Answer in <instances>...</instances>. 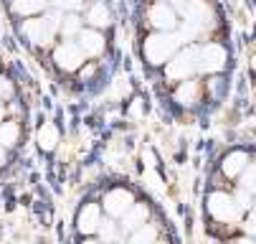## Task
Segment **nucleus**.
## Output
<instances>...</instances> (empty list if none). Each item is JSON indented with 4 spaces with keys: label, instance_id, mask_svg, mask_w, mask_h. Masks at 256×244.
I'll use <instances>...</instances> for the list:
<instances>
[{
    "label": "nucleus",
    "instance_id": "f257e3e1",
    "mask_svg": "<svg viewBox=\"0 0 256 244\" xmlns=\"http://www.w3.org/2000/svg\"><path fill=\"white\" fill-rule=\"evenodd\" d=\"M175 11L182 16V28L178 31V36L182 41H196L203 33H208L216 23L213 8L206 0H178Z\"/></svg>",
    "mask_w": 256,
    "mask_h": 244
},
{
    "label": "nucleus",
    "instance_id": "f03ea898",
    "mask_svg": "<svg viewBox=\"0 0 256 244\" xmlns=\"http://www.w3.org/2000/svg\"><path fill=\"white\" fill-rule=\"evenodd\" d=\"M206 214L210 221L221 224V226H236L241 219H244V208L241 203L236 201L234 193H226L221 188H216L206 196Z\"/></svg>",
    "mask_w": 256,
    "mask_h": 244
},
{
    "label": "nucleus",
    "instance_id": "7ed1b4c3",
    "mask_svg": "<svg viewBox=\"0 0 256 244\" xmlns=\"http://www.w3.org/2000/svg\"><path fill=\"white\" fill-rule=\"evenodd\" d=\"M180 44L182 39L178 36V31L175 33H150L148 39H144L142 44V56L144 61H148L150 66H168V61L180 51Z\"/></svg>",
    "mask_w": 256,
    "mask_h": 244
},
{
    "label": "nucleus",
    "instance_id": "20e7f679",
    "mask_svg": "<svg viewBox=\"0 0 256 244\" xmlns=\"http://www.w3.org/2000/svg\"><path fill=\"white\" fill-rule=\"evenodd\" d=\"M193 74H198V46H188V49L178 51L165 66V79L168 82L182 84V82L193 79Z\"/></svg>",
    "mask_w": 256,
    "mask_h": 244
},
{
    "label": "nucleus",
    "instance_id": "39448f33",
    "mask_svg": "<svg viewBox=\"0 0 256 244\" xmlns=\"http://www.w3.org/2000/svg\"><path fill=\"white\" fill-rule=\"evenodd\" d=\"M58 28H61V21L56 16H41V18H30L23 23L26 39L36 46H51Z\"/></svg>",
    "mask_w": 256,
    "mask_h": 244
},
{
    "label": "nucleus",
    "instance_id": "423d86ee",
    "mask_svg": "<svg viewBox=\"0 0 256 244\" xmlns=\"http://www.w3.org/2000/svg\"><path fill=\"white\" fill-rule=\"evenodd\" d=\"M228 66V51L221 44L198 46V74H221Z\"/></svg>",
    "mask_w": 256,
    "mask_h": 244
},
{
    "label": "nucleus",
    "instance_id": "0eeeda50",
    "mask_svg": "<svg viewBox=\"0 0 256 244\" xmlns=\"http://www.w3.org/2000/svg\"><path fill=\"white\" fill-rule=\"evenodd\" d=\"M134 193L127 188V186H114V188H109L104 191L102 196V208L106 211L109 219H122L130 208L134 206Z\"/></svg>",
    "mask_w": 256,
    "mask_h": 244
},
{
    "label": "nucleus",
    "instance_id": "6e6552de",
    "mask_svg": "<svg viewBox=\"0 0 256 244\" xmlns=\"http://www.w3.org/2000/svg\"><path fill=\"white\" fill-rule=\"evenodd\" d=\"M54 61H56V66L61 69V72L71 74V72H82L86 56H84V51H82V46L76 41L66 39V41H61L54 49Z\"/></svg>",
    "mask_w": 256,
    "mask_h": 244
},
{
    "label": "nucleus",
    "instance_id": "1a4fd4ad",
    "mask_svg": "<svg viewBox=\"0 0 256 244\" xmlns=\"http://www.w3.org/2000/svg\"><path fill=\"white\" fill-rule=\"evenodd\" d=\"M148 23L155 28V31H160V33H175L178 28H180V18H178V11L172 8V6H168V3H152L150 8H148Z\"/></svg>",
    "mask_w": 256,
    "mask_h": 244
},
{
    "label": "nucleus",
    "instance_id": "9d476101",
    "mask_svg": "<svg viewBox=\"0 0 256 244\" xmlns=\"http://www.w3.org/2000/svg\"><path fill=\"white\" fill-rule=\"evenodd\" d=\"M102 203H94V201H86L82 208H79V214H76V231L86 239V236H96L104 216H102Z\"/></svg>",
    "mask_w": 256,
    "mask_h": 244
},
{
    "label": "nucleus",
    "instance_id": "9b49d317",
    "mask_svg": "<svg viewBox=\"0 0 256 244\" xmlns=\"http://www.w3.org/2000/svg\"><path fill=\"white\" fill-rule=\"evenodd\" d=\"M248 163H251V158H248V153H246L244 148H234V150H228V153L221 158V173H224V178H228V181H238V178H241V173L246 170Z\"/></svg>",
    "mask_w": 256,
    "mask_h": 244
},
{
    "label": "nucleus",
    "instance_id": "f8f14e48",
    "mask_svg": "<svg viewBox=\"0 0 256 244\" xmlns=\"http://www.w3.org/2000/svg\"><path fill=\"white\" fill-rule=\"evenodd\" d=\"M148 221H150V203L134 201V206L120 219V226H122V234H134L137 229H142Z\"/></svg>",
    "mask_w": 256,
    "mask_h": 244
},
{
    "label": "nucleus",
    "instance_id": "ddd939ff",
    "mask_svg": "<svg viewBox=\"0 0 256 244\" xmlns=\"http://www.w3.org/2000/svg\"><path fill=\"white\" fill-rule=\"evenodd\" d=\"M200 94H203V87L198 79H188V82H182L178 84L172 99L180 104V107H196V104L200 102Z\"/></svg>",
    "mask_w": 256,
    "mask_h": 244
},
{
    "label": "nucleus",
    "instance_id": "4468645a",
    "mask_svg": "<svg viewBox=\"0 0 256 244\" xmlns=\"http://www.w3.org/2000/svg\"><path fill=\"white\" fill-rule=\"evenodd\" d=\"M84 51V56H102L104 49H106V39L102 36V31H94V28H86L79 33V41H76Z\"/></svg>",
    "mask_w": 256,
    "mask_h": 244
},
{
    "label": "nucleus",
    "instance_id": "2eb2a0df",
    "mask_svg": "<svg viewBox=\"0 0 256 244\" xmlns=\"http://www.w3.org/2000/svg\"><path fill=\"white\" fill-rule=\"evenodd\" d=\"M84 21H86V26H92L94 31H104V28L112 26V13H109L106 3H102V0H94V3L86 8V13H84Z\"/></svg>",
    "mask_w": 256,
    "mask_h": 244
},
{
    "label": "nucleus",
    "instance_id": "dca6fc26",
    "mask_svg": "<svg viewBox=\"0 0 256 244\" xmlns=\"http://www.w3.org/2000/svg\"><path fill=\"white\" fill-rule=\"evenodd\" d=\"M122 226L114 221V219H104L102 221V226H99V231H96V239L102 241V244H120L122 241Z\"/></svg>",
    "mask_w": 256,
    "mask_h": 244
},
{
    "label": "nucleus",
    "instance_id": "f3484780",
    "mask_svg": "<svg viewBox=\"0 0 256 244\" xmlns=\"http://www.w3.org/2000/svg\"><path fill=\"white\" fill-rule=\"evenodd\" d=\"M10 11L20 18H30L36 13L46 11V0H10Z\"/></svg>",
    "mask_w": 256,
    "mask_h": 244
},
{
    "label": "nucleus",
    "instance_id": "a211bd4d",
    "mask_svg": "<svg viewBox=\"0 0 256 244\" xmlns=\"http://www.w3.org/2000/svg\"><path fill=\"white\" fill-rule=\"evenodd\" d=\"M18 143H20V125L16 120H6L0 125V145L8 150V148H16Z\"/></svg>",
    "mask_w": 256,
    "mask_h": 244
},
{
    "label": "nucleus",
    "instance_id": "6ab92c4d",
    "mask_svg": "<svg viewBox=\"0 0 256 244\" xmlns=\"http://www.w3.org/2000/svg\"><path fill=\"white\" fill-rule=\"evenodd\" d=\"M158 239H160V226L158 224H144L142 229L130 234L127 244H155Z\"/></svg>",
    "mask_w": 256,
    "mask_h": 244
},
{
    "label": "nucleus",
    "instance_id": "aec40b11",
    "mask_svg": "<svg viewBox=\"0 0 256 244\" xmlns=\"http://www.w3.org/2000/svg\"><path fill=\"white\" fill-rule=\"evenodd\" d=\"M38 145L44 148V150H54L56 145H58V130H56V125H44L41 130H38Z\"/></svg>",
    "mask_w": 256,
    "mask_h": 244
},
{
    "label": "nucleus",
    "instance_id": "412c9836",
    "mask_svg": "<svg viewBox=\"0 0 256 244\" xmlns=\"http://www.w3.org/2000/svg\"><path fill=\"white\" fill-rule=\"evenodd\" d=\"M238 188H244V191H248L251 196H256V160H251V163L246 165V170L241 173Z\"/></svg>",
    "mask_w": 256,
    "mask_h": 244
},
{
    "label": "nucleus",
    "instance_id": "4be33fe9",
    "mask_svg": "<svg viewBox=\"0 0 256 244\" xmlns=\"http://www.w3.org/2000/svg\"><path fill=\"white\" fill-rule=\"evenodd\" d=\"M61 33H64L66 39L79 36V33H82V21H79L76 16H66V18L61 21Z\"/></svg>",
    "mask_w": 256,
    "mask_h": 244
},
{
    "label": "nucleus",
    "instance_id": "5701e85b",
    "mask_svg": "<svg viewBox=\"0 0 256 244\" xmlns=\"http://www.w3.org/2000/svg\"><path fill=\"white\" fill-rule=\"evenodd\" d=\"M234 196H236V201L241 203V208H244V211H248V208H251V203H254V196H251L248 191H244V188H238Z\"/></svg>",
    "mask_w": 256,
    "mask_h": 244
},
{
    "label": "nucleus",
    "instance_id": "b1692460",
    "mask_svg": "<svg viewBox=\"0 0 256 244\" xmlns=\"http://www.w3.org/2000/svg\"><path fill=\"white\" fill-rule=\"evenodd\" d=\"M221 82H224V79H210V82L206 84V92L210 89V94H213V97H221V89H224V84H221Z\"/></svg>",
    "mask_w": 256,
    "mask_h": 244
},
{
    "label": "nucleus",
    "instance_id": "393cba45",
    "mask_svg": "<svg viewBox=\"0 0 256 244\" xmlns=\"http://www.w3.org/2000/svg\"><path fill=\"white\" fill-rule=\"evenodd\" d=\"M94 72H96V66H94V64H89L86 69H82V74H79V77H82V82L92 79V77H94Z\"/></svg>",
    "mask_w": 256,
    "mask_h": 244
},
{
    "label": "nucleus",
    "instance_id": "a878e982",
    "mask_svg": "<svg viewBox=\"0 0 256 244\" xmlns=\"http://www.w3.org/2000/svg\"><path fill=\"white\" fill-rule=\"evenodd\" d=\"M228 244H254V239L251 236H238V239H231Z\"/></svg>",
    "mask_w": 256,
    "mask_h": 244
},
{
    "label": "nucleus",
    "instance_id": "bb28decb",
    "mask_svg": "<svg viewBox=\"0 0 256 244\" xmlns=\"http://www.w3.org/2000/svg\"><path fill=\"white\" fill-rule=\"evenodd\" d=\"M10 92V84H6V79H0V97H6Z\"/></svg>",
    "mask_w": 256,
    "mask_h": 244
},
{
    "label": "nucleus",
    "instance_id": "cd10ccee",
    "mask_svg": "<svg viewBox=\"0 0 256 244\" xmlns=\"http://www.w3.org/2000/svg\"><path fill=\"white\" fill-rule=\"evenodd\" d=\"M6 160H8V150H6L3 145H0V168L6 165Z\"/></svg>",
    "mask_w": 256,
    "mask_h": 244
},
{
    "label": "nucleus",
    "instance_id": "c85d7f7f",
    "mask_svg": "<svg viewBox=\"0 0 256 244\" xmlns=\"http://www.w3.org/2000/svg\"><path fill=\"white\" fill-rule=\"evenodd\" d=\"M64 3H66V6H71V8H79V6H84V3H86V0H64Z\"/></svg>",
    "mask_w": 256,
    "mask_h": 244
},
{
    "label": "nucleus",
    "instance_id": "c756f323",
    "mask_svg": "<svg viewBox=\"0 0 256 244\" xmlns=\"http://www.w3.org/2000/svg\"><path fill=\"white\" fill-rule=\"evenodd\" d=\"M82 244H102V241L94 239V236H86V239H82Z\"/></svg>",
    "mask_w": 256,
    "mask_h": 244
},
{
    "label": "nucleus",
    "instance_id": "7c9ffc66",
    "mask_svg": "<svg viewBox=\"0 0 256 244\" xmlns=\"http://www.w3.org/2000/svg\"><path fill=\"white\" fill-rule=\"evenodd\" d=\"M3 122H6V107L0 104V125H3Z\"/></svg>",
    "mask_w": 256,
    "mask_h": 244
},
{
    "label": "nucleus",
    "instance_id": "2f4dec72",
    "mask_svg": "<svg viewBox=\"0 0 256 244\" xmlns=\"http://www.w3.org/2000/svg\"><path fill=\"white\" fill-rule=\"evenodd\" d=\"M155 244H165V241H162V239H158V241H155Z\"/></svg>",
    "mask_w": 256,
    "mask_h": 244
},
{
    "label": "nucleus",
    "instance_id": "473e14b6",
    "mask_svg": "<svg viewBox=\"0 0 256 244\" xmlns=\"http://www.w3.org/2000/svg\"><path fill=\"white\" fill-rule=\"evenodd\" d=\"M254 203H256V196H254Z\"/></svg>",
    "mask_w": 256,
    "mask_h": 244
}]
</instances>
